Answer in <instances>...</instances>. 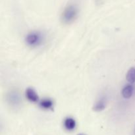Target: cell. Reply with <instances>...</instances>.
<instances>
[{
	"label": "cell",
	"instance_id": "cell-5",
	"mask_svg": "<svg viewBox=\"0 0 135 135\" xmlns=\"http://www.w3.org/2000/svg\"><path fill=\"white\" fill-rule=\"evenodd\" d=\"M63 125L66 130L69 131H72L76 127V121L72 117H67L65 119Z\"/></svg>",
	"mask_w": 135,
	"mask_h": 135
},
{
	"label": "cell",
	"instance_id": "cell-3",
	"mask_svg": "<svg viewBox=\"0 0 135 135\" xmlns=\"http://www.w3.org/2000/svg\"><path fill=\"white\" fill-rule=\"evenodd\" d=\"M41 40V37L39 33L35 32H30L26 36V38H25V41H26V44L28 46H35L39 44Z\"/></svg>",
	"mask_w": 135,
	"mask_h": 135
},
{
	"label": "cell",
	"instance_id": "cell-6",
	"mask_svg": "<svg viewBox=\"0 0 135 135\" xmlns=\"http://www.w3.org/2000/svg\"><path fill=\"white\" fill-rule=\"evenodd\" d=\"M133 93V87L131 85H127L123 88L122 90V96H123L125 98L128 99L130 98L132 96Z\"/></svg>",
	"mask_w": 135,
	"mask_h": 135
},
{
	"label": "cell",
	"instance_id": "cell-8",
	"mask_svg": "<svg viewBox=\"0 0 135 135\" xmlns=\"http://www.w3.org/2000/svg\"><path fill=\"white\" fill-rule=\"evenodd\" d=\"M127 80L131 84H133L135 82V68L131 67L130 69L128 71L127 74Z\"/></svg>",
	"mask_w": 135,
	"mask_h": 135
},
{
	"label": "cell",
	"instance_id": "cell-9",
	"mask_svg": "<svg viewBox=\"0 0 135 135\" xmlns=\"http://www.w3.org/2000/svg\"><path fill=\"white\" fill-rule=\"evenodd\" d=\"M105 108V102L103 100H99L98 101L96 104H94L93 107V110L95 111V112H101V111H103Z\"/></svg>",
	"mask_w": 135,
	"mask_h": 135
},
{
	"label": "cell",
	"instance_id": "cell-2",
	"mask_svg": "<svg viewBox=\"0 0 135 135\" xmlns=\"http://www.w3.org/2000/svg\"><path fill=\"white\" fill-rule=\"evenodd\" d=\"M8 103L11 107L17 108L21 104V98L18 92L15 90H12L7 94V97Z\"/></svg>",
	"mask_w": 135,
	"mask_h": 135
},
{
	"label": "cell",
	"instance_id": "cell-4",
	"mask_svg": "<svg viewBox=\"0 0 135 135\" xmlns=\"http://www.w3.org/2000/svg\"><path fill=\"white\" fill-rule=\"evenodd\" d=\"M26 97L31 102H37L39 100V97L33 88H28L26 90Z\"/></svg>",
	"mask_w": 135,
	"mask_h": 135
},
{
	"label": "cell",
	"instance_id": "cell-1",
	"mask_svg": "<svg viewBox=\"0 0 135 135\" xmlns=\"http://www.w3.org/2000/svg\"><path fill=\"white\" fill-rule=\"evenodd\" d=\"M78 15V9L75 5H69L65 8L61 15V20L64 24H70L76 19Z\"/></svg>",
	"mask_w": 135,
	"mask_h": 135
},
{
	"label": "cell",
	"instance_id": "cell-7",
	"mask_svg": "<svg viewBox=\"0 0 135 135\" xmlns=\"http://www.w3.org/2000/svg\"><path fill=\"white\" fill-rule=\"evenodd\" d=\"M40 106L44 109H51L53 108L54 103L53 101L50 99H44L40 102Z\"/></svg>",
	"mask_w": 135,
	"mask_h": 135
},
{
	"label": "cell",
	"instance_id": "cell-10",
	"mask_svg": "<svg viewBox=\"0 0 135 135\" xmlns=\"http://www.w3.org/2000/svg\"><path fill=\"white\" fill-rule=\"evenodd\" d=\"M78 135H84V134H78Z\"/></svg>",
	"mask_w": 135,
	"mask_h": 135
}]
</instances>
